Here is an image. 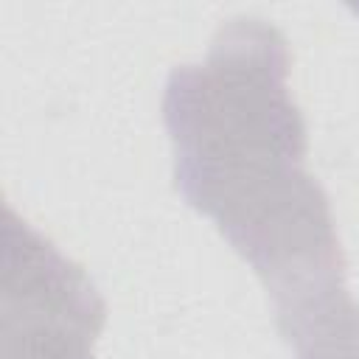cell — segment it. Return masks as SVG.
I'll return each instance as SVG.
<instances>
[{
  "label": "cell",
  "instance_id": "7a4b0ae2",
  "mask_svg": "<svg viewBox=\"0 0 359 359\" xmlns=\"http://www.w3.org/2000/svg\"><path fill=\"white\" fill-rule=\"evenodd\" d=\"M3 359H93L107 320L87 272L11 205L3 213Z\"/></svg>",
  "mask_w": 359,
  "mask_h": 359
},
{
  "label": "cell",
  "instance_id": "3957f363",
  "mask_svg": "<svg viewBox=\"0 0 359 359\" xmlns=\"http://www.w3.org/2000/svg\"><path fill=\"white\" fill-rule=\"evenodd\" d=\"M294 359H359V317L297 345Z\"/></svg>",
  "mask_w": 359,
  "mask_h": 359
},
{
  "label": "cell",
  "instance_id": "6da1fadb",
  "mask_svg": "<svg viewBox=\"0 0 359 359\" xmlns=\"http://www.w3.org/2000/svg\"><path fill=\"white\" fill-rule=\"evenodd\" d=\"M163 121L177 191L261 278L283 337L351 297L328 196L306 171V121L275 25L224 22L202 65L168 73Z\"/></svg>",
  "mask_w": 359,
  "mask_h": 359
}]
</instances>
